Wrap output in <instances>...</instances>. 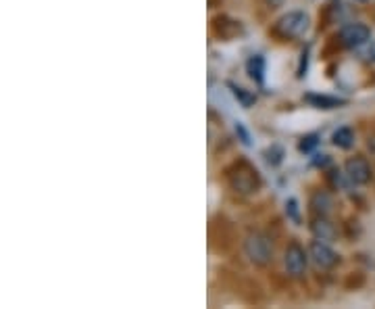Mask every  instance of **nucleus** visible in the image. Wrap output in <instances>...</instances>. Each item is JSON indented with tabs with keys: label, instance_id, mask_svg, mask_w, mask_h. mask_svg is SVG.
Instances as JSON below:
<instances>
[{
	"label": "nucleus",
	"instance_id": "nucleus-5",
	"mask_svg": "<svg viewBox=\"0 0 375 309\" xmlns=\"http://www.w3.org/2000/svg\"><path fill=\"white\" fill-rule=\"evenodd\" d=\"M371 38V30L365 23H348L340 30V42L346 48H359Z\"/></svg>",
	"mask_w": 375,
	"mask_h": 309
},
{
	"label": "nucleus",
	"instance_id": "nucleus-1",
	"mask_svg": "<svg viewBox=\"0 0 375 309\" xmlns=\"http://www.w3.org/2000/svg\"><path fill=\"white\" fill-rule=\"evenodd\" d=\"M244 251H246L248 259L259 268H265L273 262V245H271L269 236L262 232H250L246 236Z\"/></svg>",
	"mask_w": 375,
	"mask_h": 309
},
{
	"label": "nucleus",
	"instance_id": "nucleus-17",
	"mask_svg": "<svg viewBox=\"0 0 375 309\" xmlns=\"http://www.w3.org/2000/svg\"><path fill=\"white\" fill-rule=\"evenodd\" d=\"M306 63H308V52H302V59H300V65H299V74H296L299 77L306 76V74H304V72H306Z\"/></svg>",
	"mask_w": 375,
	"mask_h": 309
},
{
	"label": "nucleus",
	"instance_id": "nucleus-2",
	"mask_svg": "<svg viewBox=\"0 0 375 309\" xmlns=\"http://www.w3.org/2000/svg\"><path fill=\"white\" fill-rule=\"evenodd\" d=\"M311 28V19L308 15L300 13V11H292L284 17H279L275 21V28H273V34L279 36V38H302Z\"/></svg>",
	"mask_w": 375,
	"mask_h": 309
},
{
	"label": "nucleus",
	"instance_id": "nucleus-6",
	"mask_svg": "<svg viewBox=\"0 0 375 309\" xmlns=\"http://www.w3.org/2000/svg\"><path fill=\"white\" fill-rule=\"evenodd\" d=\"M346 176L352 184H367L371 180V165L365 157H352L344 165Z\"/></svg>",
	"mask_w": 375,
	"mask_h": 309
},
{
	"label": "nucleus",
	"instance_id": "nucleus-10",
	"mask_svg": "<svg viewBox=\"0 0 375 309\" xmlns=\"http://www.w3.org/2000/svg\"><path fill=\"white\" fill-rule=\"evenodd\" d=\"M306 103H311L315 109H338L342 105H346L344 99H338V96H328V94H306L304 96Z\"/></svg>",
	"mask_w": 375,
	"mask_h": 309
},
{
	"label": "nucleus",
	"instance_id": "nucleus-13",
	"mask_svg": "<svg viewBox=\"0 0 375 309\" xmlns=\"http://www.w3.org/2000/svg\"><path fill=\"white\" fill-rule=\"evenodd\" d=\"M229 90H231V94L236 96V101H240V105L242 107H253L255 105V101H257V96L253 94V92H248V90H244V88H240V86H236V84H229Z\"/></svg>",
	"mask_w": 375,
	"mask_h": 309
},
{
	"label": "nucleus",
	"instance_id": "nucleus-7",
	"mask_svg": "<svg viewBox=\"0 0 375 309\" xmlns=\"http://www.w3.org/2000/svg\"><path fill=\"white\" fill-rule=\"evenodd\" d=\"M229 180H231V186H233L238 193H253V191H257V186H259L257 172L250 169L246 163H242L236 174H229Z\"/></svg>",
	"mask_w": 375,
	"mask_h": 309
},
{
	"label": "nucleus",
	"instance_id": "nucleus-14",
	"mask_svg": "<svg viewBox=\"0 0 375 309\" xmlns=\"http://www.w3.org/2000/svg\"><path fill=\"white\" fill-rule=\"evenodd\" d=\"M286 213H288V218H290L294 224H300L299 201H296V198H288V201H286Z\"/></svg>",
	"mask_w": 375,
	"mask_h": 309
},
{
	"label": "nucleus",
	"instance_id": "nucleus-3",
	"mask_svg": "<svg viewBox=\"0 0 375 309\" xmlns=\"http://www.w3.org/2000/svg\"><path fill=\"white\" fill-rule=\"evenodd\" d=\"M308 257L317 270H332L338 264V253L325 240H313L308 245Z\"/></svg>",
	"mask_w": 375,
	"mask_h": 309
},
{
	"label": "nucleus",
	"instance_id": "nucleus-18",
	"mask_svg": "<svg viewBox=\"0 0 375 309\" xmlns=\"http://www.w3.org/2000/svg\"><path fill=\"white\" fill-rule=\"evenodd\" d=\"M317 167H325V165H330V157L328 154H317V159L313 161Z\"/></svg>",
	"mask_w": 375,
	"mask_h": 309
},
{
	"label": "nucleus",
	"instance_id": "nucleus-16",
	"mask_svg": "<svg viewBox=\"0 0 375 309\" xmlns=\"http://www.w3.org/2000/svg\"><path fill=\"white\" fill-rule=\"evenodd\" d=\"M236 136L240 138V142H242V145H246V147H250V145H253L250 134H248V130H246L242 123H236Z\"/></svg>",
	"mask_w": 375,
	"mask_h": 309
},
{
	"label": "nucleus",
	"instance_id": "nucleus-15",
	"mask_svg": "<svg viewBox=\"0 0 375 309\" xmlns=\"http://www.w3.org/2000/svg\"><path fill=\"white\" fill-rule=\"evenodd\" d=\"M317 145H319V138H317L315 134H311V136H304V138L300 140L299 149L302 153H311Z\"/></svg>",
	"mask_w": 375,
	"mask_h": 309
},
{
	"label": "nucleus",
	"instance_id": "nucleus-4",
	"mask_svg": "<svg viewBox=\"0 0 375 309\" xmlns=\"http://www.w3.org/2000/svg\"><path fill=\"white\" fill-rule=\"evenodd\" d=\"M284 266H286V271L294 278L304 276L306 266H308V253L300 247L299 242H290L284 253Z\"/></svg>",
	"mask_w": 375,
	"mask_h": 309
},
{
	"label": "nucleus",
	"instance_id": "nucleus-11",
	"mask_svg": "<svg viewBox=\"0 0 375 309\" xmlns=\"http://www.w3.org/2000/svg\"><path fill=\"white\" fill-rule=\"evenodd\" d=\"M246 72L257 84H262V79H265V59H262V55H253L246 61Z\"/></svg>",
	"mask_w": 375,
	"mask_h": 309
},
{
	"label": "nucleus",
	"instance_id": "nucleus-8",
	"mask_svg": "<svg viewBox=\"0 0 375 309\" xmlns=\"http://www.w3.org/2000/svg\"><path fill=\"white\" fill-rule=\"evenodd\" d=\"M311 232H313L315 238L325 240V242L336 238V228H334V224L328 220V215H315L313 222H311Z\"/></svg>",
	"mask_w": 375,
	"mask_h": 309
},
{
	"label": "nucleus",
	"instance_id": "nucleus-12",
	"mask_svg": "<svg viewBox=\"0 0 375 309\" xmlns=\"http://www.w3.org/2000/svg\"><path fill=\"white\" fill-rule=\"evenodd\" d=\"M332 142L336 145L338 149H350L352 145H354V132L350 130V128H340L334 132V136H332Z\"/></svg>",
	"mask_w": 375,
	"mask_h": 309
},
{
	"label": "nucleus",
	"instance_id": "nucleus-9",
	"mask_svg": "<svg viewBox=\"0 0 375 309\" xmlns=\"http://www.w3.org/2000/svg\"><path fill=\"white\" fill-rule=\"evenodd\" d=\"M311 209L315 215H330L334 209V196L328 191H317L311 196Z\"/></svg>",
	"mask_w": 375,
	"mask_h": 309
}]
</instances>
